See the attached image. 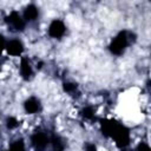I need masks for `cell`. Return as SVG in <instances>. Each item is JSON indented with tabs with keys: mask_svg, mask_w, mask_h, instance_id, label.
<instances>
[{
	"mask_svg": "<svg viewBox=\"0 0 151 151\" xmlns=\"http://www.w3.org/2000/svg\"><path fill=\"white\" fill-rule=\"evenodd\" d=\"M131 33L127 32V31H122L117 34V37L112 40V42L110 44L109 48L111 51L112 54L114 55H120L124 53V51L126 50V47L129 46L130 44V40H131Z\"/></svg>",
	"mask_w": 151,
	"mask_h": 151,
	"instance_id": "7a4b0ae2",
	"label": "cell"
},
{
	"mask_svg": "<svg viewBox=\"0 0 151 151\" xmlns=\"http://www.w3.org/2000/svg\"><path fill=\"white\" fill-rule=\"evenodd\" d=\"M19 126V122L14 117H8L7 118V127L8 129H15Z\"/></svg>",
	"mask_w": 151,
	"mask_h": 151,
	"instance_id": "4fadbf2b",
	"label": "cell"
},
{
	"mask_svg": "<svg viewBox=\"0 0 151 151\" xmlns=\"http://www.w3.org/2000/svg\"><path fill=\"white\" fill-rule=\"evenodd\" d=\"M64 90L67 92V93H72L77 90V84L74 83H65L64 84Z\"/></svg>",
	"mask_w": 151,
	"mask_h": 151,
	"instance_id": "5bb4252c",
	"label": "cell"
},
{
	"mask_svg": "<svg viewBox=\"0 0 151 151\" xmlns=\"http://www.w3.org/2000/svg\"><path fill=\"white\" fill-rule=\"evenodd\" d=\"M40 101H39V99L38 98H35V97H29L26 101H25V104H24V107H25V111L27 112V113H29V114H33V113H37V112H39L40 111Z\"/></svg>",
	"mask_w": 151,
	"mask_h": 151,
	"instance_id": "ba28073f",
	"label": "cell"
},
{
	"mask_svg": "<svg viewBox=\"0 0 151 151\" xmlns=\"http://www.w3.org/2000/svg\"><path fill=\"white\" fill-rule=\"evenodd\" d=\"M7 151H25V144H24V140H22V139H18V140L13 142Z\"/></svg>",
	"mask_w": 151,
	"mask_h": 151,
	"instance_id": "8fae6325",
	"label": "cell"
},
{
	"mask_svg": "<svg viewBox=\"0 0 151 151\" xmlns=\"http://www.w3.org/2000/svg\"><path fill=\"white\" fill-rule=\"evenodd\" d=\"M6 21L8 24L9 27H12V29L14 31H18V32H21L25 29V20L22 19V17L17 12V11H13L9 13V15L6 18Z\"/></svg>",
	"mask_w": 151,
	"mask_h": 151,
	"instance_id": "277c9868",
	"label": "cell"
},
{
	"mask_svg": "<svg viewBox=\"0 0 151 151\" xmlns=\"http://www.w3.org/2000/svg\"><path fill=\"white\" fill-rule=\"evenodd\" d=\"M136 151H150V147H149V145H147L146 143H140V144L137 146Z\"/></svg>",
	"mask_w": 151,
	"mask_h": 151,
	"instance_id": "9a60e30c",
	"label": "cell"
},
{
	"mask_svg": "<svg viewBox=\"0 0 151 151\" xmlns=\"http://www.w3.org/2000/svg\"><path fill=\"white\" fill-rule=\"evenodd\" d=\"M5 47H6V40H5L4 35H2V34H0V55H1L2 51L5 50Z\"/></svg>",
	"mask_w": 151,
	"mask_h": 151,
	"instance_id": "2e32d148",
	"label": "cell"
},
{
	"mask_svg": "<svg viewBox=\"0 0 151 151\" xmlns=\"http://www.w3.org/2000/svg\"><path fill=\"white\" fill-rule=\"evenodd\" d=\"M31 143L34 151H46L50 145V136L42 131H38L31 136Z\"/></svg>",
	"mask_w": 151,
	"mask_h": 151,
	"instance_id": "3957f363",
	"label": "cell"
},
{
	"mask_svg": "<svg viewBox=\"0 0 151 151\" xmlns=\"http://www.w3.org/2000/svg\"><path fill=\"white\" fill-rule=\"evenodd\" d=\"M20 76L25 80H29L33 77V68L26 57H22L20 61Z\"/></svg>",
	"mask_w": 151,
	"mask_h": 151,
	"instance_id": "52a82bcc",
	"label": "cell"
},
{
	"mask_svg": "<svg viewBox=\"0 0 151 151\" xmlns=\"http://www.w3.org/2000/svg\"><path fill=\"white\" fill-rule=\"evenodd\" d=\"M39 15V11L37 8V6L34 5H28L25 9H24V14H22V19L26 21H34Z\"/></svg>",
	"mask_w": 151,
	"mask_h": 151,
	"instance_id": "9c48e42d",
	"label": "cell"
},
{
	"mask_svg": "<svg viewBox=\"0 0 151 151\" xmlns=\"http://www.w3.org/2000/svg\"><path fill=\"white\" fill-rule=\"evenodd\" d=\"M65 32H66V26L59 19L53 20L48 26V35L54 39H60L65 34Z\"/></svg>",
	"mask_w": 151,
	"mask_h": 151,
	"instance_id": "5b68a950",
	"label": "cell"
},
{
	"mask_svg": "<svg viewBox=\"0 0 151 151\" xmlns=\"http://www.w3.org/2000/svg\"><path fill=\"white\" fill-rule=\"evenodd\" d=\"M85 151H97V146L93 143H87L85 145Z\"/></svg>",
	"mask_w": 151,
	"mask_h": 151,
	"instance_id": "e0dca14e",
	"label": "cell"
},
{
	"mask_svg": "<svg viewBox=\"0 0 151 151\" xmlns=\"http://www.w3.org/2000/svg\"><path fill=\"white\" fill-rule=\"evenodd\" d=\"M81 113H83V116H84L85 118H87V119H93V117H94V110H93L92 106L85 107Z\"/></svg>",
	"mask_w": 151,
	"mask_h": 151,
	"instance_id": "7c38bea8",
	"label": "cell"
},
{
	"mask_svg": "<svg viewBox=\"0 0 151 151\" xmlns=\"http://www.w3.org/2000/svg\"><path fill=\"white\" fill-rule=\"evenodd\" d=\"M50 145H51V151H64L65 149L64 142L59 136H55V134L50 137Z\"/></svg>",
	"mask_w": 151,
	"mask_h": 151,
	"instance_id": "30bf717a",
	"label": "cell"
},
{
	"mask_svg": "<svg viewBox=\"0 0 151 151\" xmlns=\"http://www.w3.org/2000/svg\"><path fill=\"white\" fill-rule=\"evenodd\" d=\"M101 131L105 136L114 139L117 146L125 147L130 143V131L116 120H101Z\"/></svg>",
	"mask_w": 151,
	"mask_h": 151,
	"instance_id": "6da1fadb",
	"label": "cell"
},
{
	"mask_svg": "<svg viewBox=\"0 0 151 151\" xmlns=\"http://www.w3.org/2000/svg\"><path fill=\"white\" fill-rule=\"evenodd\" d=\"M6 51L8 54L11 55H14V57H18V55H21V53L24 52V45L20 40L18 39H12L9 41L6 42Z\"/></svg>",
	"mask_w": 151,
	"mask_h": 151,
	"instance_id": "8992f818",
	"label": "cell"
}]
</instances>
